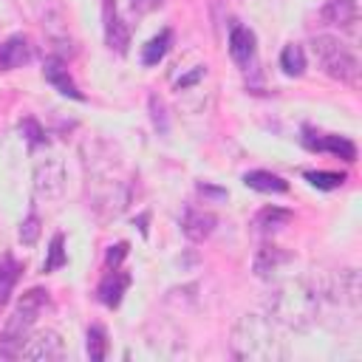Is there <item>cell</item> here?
Here are the masks:
<instances>
[{
  "label": "cell",
  "instance_id": "cell-9",
  "mask_svg": "<svg viewBox=\"0 0 362 362\" xmlns=\"http://www.w3.org/2000/svg\"><path fill=\"white\" fill-rule=\"evenodd\" d=\"M102 20H105V42L116 54H127L130 45V28L124 25L119 8L113 0H102Z\"/></svg>",
  "mask_w": 362,
  "mask_h": 362
},
{
  "label": "cell",
  "instance_id": "cell-12",
  "mask_svg": "<svg viewBox=\"0 0 362 362\" xmlns=\"http://www.w3.org/2000/svg\"><path fill=\"white\" fill-rule=\"evenodd\" d=\"M42 76H45V82H51V85H54V88H57L62 96H71V99H85V96L79 93L76 82L71 79L65 59H59V57H48V59L42 62Z\"/></svg>",
  "mask_w": 362,
  "mask_h": 362
},
{
  "label": "cell",
  "instance_id": "cell-16",
  "mask_svg": "<svg viewBox=\"0 0 362 362\" xmlns=\"http://www.w3.org/2000/svg\"><path fill=\"white\" fill-rule=\"evenodd\" d=\"M229 57L238 65H249L255 59V34L246 25H232V31H229Z\"/></svg>",
  "mask_w": 362,
  "mask_h": 362
},
{
  "label": "cell",
  "instance_id": "cell-22",
  "mask_svg": "<svg viewBox=\"0 0 362 362\" xmlns=\"http://www.w3.org/2000/svg\"><path fill=\"white\" fill-rule=\"evenodd\" d=\"M280 68L288 76H303V71H305V51H303V45H297V42L286 45L283 54H280Z\"/></svg>",
  "mask_w": 362,
  "mask_h": 362
},
{
  "label": "cell",
  "instance_id": "cell-8",
  "mask_svg": "<svg viewBox=\"0 0 362 362\" xmlns=\"http://www.w3.org/2000/svg\"><path fill=\"white\" fill-rule=\"evenodd\" d=\"M23 359H42V362H51V359H62L65 356V342L57 331L51 328H42L37 334H31L20 351Z\"/></svg>",
  "mask_w": 362,
  "mask_h": 362
},
{
  "label": "cell",
  "instance_id": "cell-23",
  "mask_svg": "<svg viewBox=\"0 0 362 362\" xmlns=\"http://www.w3.org/2000/svg\"><path fill=\"white\" fill-rule=\"evenodd\" d=\"M85 348H88V356H90L93 362H102V359L107 356V331H105L102 325H90V328H88V342H85Z\"/></svg>",
  "mask_w": 362,
  "mask_h": 362
},
{
  "label": "cell",
  "instance_id": "cell-15",
  "mask_svg": "<svg viewBox=\"0 0 362 362\" xmlns=\"http://www.w3.org/2000/svg\"><path fill=\"white\" fill-rule=\"evenodd\" d=\"M322 23L328 25H339V28H354V23L359 20V11H356V0H328L320 11Z\"/></svg>",
  "mask_w": 362,
  "mask_h": 362
},
{
  "label": "cell",
  "instance_id": "cell-10",
  "mask_svg": "<svg viewBox=\"0 0 362 362\" xmlns=\"http://www.w3.org/2000/svg\"><path fill=\"white\" fill-rule=\"evenodd\" d=\"M305 147L308 150H317V153H331V156H339L345 161H356V147L351 139L345 136H334V133H311L305 127V136H303Z\"/></svg>",
  "mask_w": 362,
  "mask_h": 362
},
{
  "label": "cell",
  "instance_id": "cell-25",
  "mask_svg": "<svg viewBox=\"0 0 362 362\" xmlns=\"http://www.w3.org/2000/svg\"><path fill=\"white\" fill-rule=\"evenodd\" d=\"M305 181L317 189H337L345 184V175L342 173H325V170H308L305 173Z\"/></svg>",
  "mask_w": 362,
  "mask_h": 362
},
{
  "label": "cell",
  "instance_id": "cell-29",
  "mask_svg": "<svg viewBox=\"0 0 362 362\" xmlns=\"http://www.w3.org/2000/svg\"><path fill=\"white\" fill-rule=\"evenodd\" d=\"M124 255H127V243H124V240L116 243V246H110V249H107V263H105V269H116V266L124 260Z\"/></svg>",
  "mask_w": 362,
  "mask_h": 362
},
{
  "label": "cell",
  "instance_id": "cell-1",
  "mask_svg": "<svg viewBox=\"0 0 362 362\" xmlns=\"http://www.w3.org/2000/svg\"><path fill=\"white\" fill-rule=\"evenodd\" d=\"M232 354L246 362H280L288 356L283 325L274 322L266 311H249L232 325Z\"/></svg>",
  "mask_w": 362,
  "mask_h": 362
},
{
  "label": "cell",
  "instance_id": "cell-4",
  "mask_svg": "<svg viewBox=\"0 0 362 362\" xmlns=\"http://www.w3.org/2000/svg\"><path fill=\"white\" fill-rule=\"evenodd\" d=\"M48 305H51V300H48V291H45V288H31V291H25V294L20 297L17 308L11 311V317L6 320L3 334H0V354H3V356H8V359L20 356L25 339L31 337V328H34L37 317H40Z\"/></svg>",
  "mask_w": 362,
  "mask_h": 362
},
{
  "label": "cell",
  "instance_id": "cell-11",
  "mask_svg": "<svg viewBox=\"0 0 362 362\" xmlns=\"http://www.w3.org/2000/svg\"><path fill=\"white\" fill-rule=\"evenodd\" d=\"M31 57H34V45L25 34H14L6 42H0V71L23 68L25 62H31Z\"/></svg>",
  "mask_w": 362,
  "mask_h": 362
},
{
  "label": "cell",
  "instance_id": "cell-19",
  "mask_svg": "<svg viewBox=\"0 0 362 362\" xmlns=\"http://www.w3.org/2000/svg\"><path fill=\"white\" fill-rule=\"evenodd\" d=\"M170 45H173V31L170 28H161L156 37H150L147 40V45L141 48V62L144 65H158L161 59H164V54L170 51Z\"/></svg>",
  "mask_w": 362,
  "mask_h": 362
},
{
  "label": "cell",
  "instance_id": "cell-20",
  "mask_svg": "<svg viewBox=\"0 0 362 362\" xmlns=\"http://www.w3.org/2000/svg\"><path fill=\"white\" fill-rule=\"evenodd\" d=\"M243 184L252 187V189H257V192H286V189H288V184H286L280 175L266 173V170H252V173H246V175H243Z\"/></svg>",
  "mask_w": 362,
  "mask_h": 362
},
{
  "label": "cell",
  "instance_id": "cell-21",
  "mask_svg": "<svg viewBox=\"0 0 362 362\" xmlns=\"http://www.w3.org/2000/svg\"><path fill=\"white\" fill-rule=\"evenodd\" d=\"M291 221V212L288 209H280V206H266V209H260L257 212V218H255V226L260 229V232H277V229H283L286 223Z\"/></svg>",
  "mask_w": 362,
  "mask_h": 362
},
{
  "label": "cell",
  "instance_id": "cell-13",
  "mask_svg": "<svg viewBox=\"0 0 362 362\" xmlns=\"http://www.w3.org/2000/svg\"><path fill=\"white\" fill-rule=\"evenodd\" d=\"M215 223H218V218H215L212 212H206V209H198V206H189V209L184 212V218H181V229H184V235H187L192 243L206 240V238L212 235Z\"/></svg>",
  "mask_w": 362,
  "mask_h": 362
},
{
  "label": "cell",
  "instance_id": "cell-6",
  "mask_svg": "<svg viewBox=\"0 0 362 362\" xmlns=\"http://www.w3.org/2000/svg\"><path fill=\"white\" fill-rule=\"evenodd\" d=\"M88 189H90V206L102 218H113L130 204V189L116 173L93 170L88 178Z\"/></svg>",
  "mask_w": 362,
  "mask_h": 362
},
{
  "label": "cell",
  "instance_id": "cell-24",
  "mask_svg": "<svg viewBox=\"0 0 362 362\" xmlns=\"http://www.w3.org/2000/svg\"><path fill=\"white\" fill-rule=\"evenodd\" d=\"M65 263H68L65 238L57 232V235L51 238V246H48V257H45V263H42V272H57V269H62Z\"/></svg>",
  "mask_w": 362,
  "mask_h": 362
},
{
  "label": "cell",
  "instance_id": "cell-30",
  "mask_svg": "<svg viewBox=\"0 0 362 362\" xmlns=\"http://www.w3.org/2000/svg\"><path fill=\"white\" fill-rule=\"evenodd\" d=\"M161 3H164V0H130V6H133L136 14H150V11L161 8Z\"/></svg>",
  "mask_w": 362,
  "mask_h": 362
},
{
  "label": "cell",
  "instance_id": "cell-14",
  "mask_svg": "<svg viewBox=\"0 0 362 362\" xmlns=\"http://www.w3.org/2000/svg\"><path fill=\"white\" fill-rule=\"evenodd\" d=\"M130 286V274L124 269H105V277L99 283V300L107 305V308H116L122 303V294L127 291Z\"/></svg>",
  "mask_w": 362,
  "mask_h": 362
},
{
  "label": "cell",
  "instance_id": "cell-27",
  "mask_svg": "<svg viewBox=\"0 0 362 362\" xmlns=\"http://www.w3.org/2000/svg\"><path fill=\"white\" fill-rule=\"evenodd\" d=\"M20 130L25 133V139L31 141V147H37V144L45 141V133H42V127H40L34 119H23V122H20Z\"/></svg>",
  "mask_w": 362,
  "mask_h": 362
},
{
  "label": "cell",
  "instance_id": "cell-7",
  "mask_svg": "<svg viewBox=\"0 0 362 362\" xmlns=\"http://www.w3.org/2000/svg\"><path fill=\"white\" fill-rule=\"evenodd\" d=\"M65 164L59 158H42L37 167H34V198L37 201H59L65 195Z\"/></svg>",
  "mask_w": 362,
  "mask_h": 362
},
{
  "label": "cell",
  "instance_id": "cell-17",
  "mask_svg": "<svg viewBox=\"0 0 362 362\" xmlns=\"http://www.w3.org/2000/svg\"><path fill=\"white\" fill-rule=\"evenodd\" d=\"M291 260V255L288 252H283L280 246H260V252L255 255V274L257 277H272L280 266H286Z\"/></svg>",
  "mask_w": 362,
  "mask_h": 362
},
{
  "label": "cell",
  "instance_id": "cell-3",
  "mask_svg": "<svg viewBox=\"0 0 362 362\" xmlns=\"http://www.w3.org/2000/svg\"><path fill=\"white\" fill-rule=\"evenodd\" d=\"M314 291H317V303H320V317L317 322L334 317L339 320L337 328H348L356 322L359 317V305H362V288H359V274L356 269H339L331 274H322L320 280H311Z\"/></svg>",
  "mask_w": 362,
  "mask_h": 362
},
{
  "label": "cell",
  "instance_id": "cell-26",
  "mask_svg": "<svg viewBox=\"0 0 362 362\" xmlns=\"http://www.w3.org/2000/svg\"><path fill=\"white\" fill-rule=\"evenodd\" d=\"M37 238H40V218L31 212V215L20 223V243H23V246H34Z\"/></svg>",
  "mask_w": 362,
  "mask_h": 362
},
{
  "label": "cell",
  "instance_id": "cell-2",
  "mask_svg": "<svg viewBox=\"0 0 362 362\" xmlns=\"http://www.w3.org/2000/svg\"><path fill=\"white\" fill-rule=\"evenodd\" d=\"M266 314L283 328H294V331L311 328L320 317V303L311 280L297 277L277 283L266 297Z\"/></svg>",
  "mask_w": 362,
  "mask_h": 362
},
{
  "label": "cell",
  "instance_id": "cell-5",
  "mask_svg": "<svg viewBox=\"0 0 362 362\" xmlns=\"http://www.w3.org/2000/svg\"><path fill=\"white\" fill-rule=\"evenodd\" d=\"M311 54H314L317 65L322 68V74H328L331 79L356 85V79H359V57L348 42H342L339 37H331V34H317L311 40Z\"/></svg>",
  "mask_w": 362,
  "mask_h": 362
},
{
  "label": "cell",
  "instance_id": "cell-28",
  "mask_svg": "<svg viewBox=\"0 0 362 362\" xmlns=\"http://www.w3.org/2000/svg\"><path fill=\"white\" fill-rule=\"evenodd\" d=\"M204 76H206V65H195V71H192V74H184L181 79H175V90L181 93V90H187V88L198 85Z\"/></svg>",
  "mask_w": 362,
  "mask_h": 362
},
{
  "label": "cell",
  "instance_id": "cell-18",
  "mask_svg": "<svg viewBox=\"0 0 362 362\" xmlns=\"http://www.w3.org/2000/svg\"><path fill=\"white\" fill-rule=\"evenodd\" d=\"M20 272H23V266L8 252H3L0 255V308L8 303V297H11V291L20 280Z\"/></svg>",
  "mask_w": 362,
  "mask_h": 362
}]
</instances>
